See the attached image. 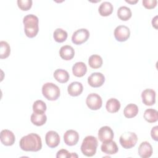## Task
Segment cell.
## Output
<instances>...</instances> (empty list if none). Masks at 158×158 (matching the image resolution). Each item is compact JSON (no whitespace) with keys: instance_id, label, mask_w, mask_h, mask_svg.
I'll use <instances>...</instances> for the list:
<instances>
[{"instance_id":"cell-17","label":"cell","mask_w":158,"mask_h":158,"mask_svg":"<svg viewBox=\"0 0 158 158\" xmlns=\"http://www.w3.org/2000/svg\"><path fill=\"white\" fill-rule=\"evenodd\" d=\"M59 55L62 59L70 60L75 56V50L71 46L65 45L60 48Z\"/></svg>"},{"instance_id":"cell-18","label":"cell","mask_w":158,"mask_h":158,"mask_svg":"<svg viewBox=\"0 0 158 158\" xmlns=\"http://www.w3.org/2000/svg\"><path fill=\"white\" fill-rule=\"evenodd\" d=\"M83 90L82 84L78 81L72 82L67 87V91L72 96H78L80 95Z\"/></svg>"},{"instance_id":"cell-36","label":"cell","mask_w":158,"mask_h":158,"mask_svg":"<svg viewBox=\"0 0 158 158\" xmlns=\"http://www.w3.org/2000/svg\"><path fill=\"white\" fill-rule=\"evenodd\" d=\"M125 1L129 4H136L138 1V0H135V1H132V0H125Z\"/></svg>"},{"instance_id":"cell-1","label":"cell","mask_w":158,"mask_h":158,"mask_svg":"<svg viewBox=\"0 0 158 158\" xmlns=\"http://www.w3.org/2000/svg\"><path fill=\"white\" fill-rule=\"evenodd\" d=\"M19 146L23 151L37 152L42 148L41 137L36 133H30L21 138Z\"/></svg>"},{"instance_id":"cell-33","label":"cell","mask_w":158,"mask_h":158,"mask_svg":"<svg viewBox=\"0 0 158 158\" xmlns=\"http://www.w3.org/2000/svg\"><path fill=\"white\" fill-rule=\"evenodd\" d=\"M56 157L57 158H60V157L68 158V157H71V154L67 150L64 149H62L59 150L57 152Z\"/></svg>"},{"instance_id":"cell-35","label":"cell","mask_w":158,"mask_h":158,"mask_svg":"<svg viewBox=\"0 0 158 158\" xmlns=\"http://www.w3.org/2000/svg\"><path fill=\"white\" fill-rule=\"evenodd\" d=\"M157 16H155L154 19H152V27H154L156 29H157Z\"/></svg>"},{"instance_id":"cell-14","label":"cell","mask_w":158,"mask_h":158,"mask_svg":"<svg viewBox=\"0 0 158 158\" xmlns=\"http://www.w3.org/2000/svg\"><path fill=\"white\" fill-rule=\"evenodd\" d=\"M1 142L5 146H12L14 144L15 138L12 131L9 130H2L0 135Z\"/></svg>"},{"instance_id":"cell-31","label":"cell","mask_w":158,"mask_h":158,"mask_svg":"<svg viewBox=\"0 0 158 158\" xmlns=\"http://www.w3.org/2000/svg\"><path fill=\"white\" fill-rule=\"evenodd\" d=\"M18 7L22 10H28L32 6L31 0H18L17 1Z\"/></svg>"},{"instance_id":"cell-13","label":"cell","mask_w":158,"mask_h":158,"mask_svg":"<svg viewBox=\"0 0 158 158\" xmlns=\"http://www.w3.org/2000/svg\"><path fill=\"white\" fill-rule=\"evenodd\" d=\"M114 132L110 127L104 126L99 128L98 131V138L101 142L112 140L114 138Z\"/></svg>"},{"instance_id":"cell-11","label":"cell","mask_w":158,"mask_h":158,"mask_svg":"<svg viewBox=\"0 0 158 158\" xmlns=\"http://www.w3.org/2000/svg\"><path fill=\"white\" fill-rule=\"evenodd\" d=\"M143 104L146 106H152L156 102V92L152 89H146L141 93Z\"/></svg>"},{"instance_id":"cell-23","label":"cell","mask_w":158,"mask_h":158,"mask_svg":"<svg viewBox=\"0 0 158 158\" xmlns=\"http://www.w3.org/2000/svg\"><path fill=\"white\" fill-rule=\"evenodd\" d=\"M98 11L101 16H108L110 15L113 12V6L110 2L104 1L102 2L99 6Z\"/></svg>"},{"instance_id":"cell-27","label":"cell","mask_w":158,"mask_h":158,"mask_svg":"<svg viewBox=\"0 0 158 158\" xmlns=\"http://www.w3.org/2000/svg\"><path fill=\"white\" fill-rule=\"evenodd\" d=\"M102 57L97 54H93L89 57L88 64L92 69H99L102 65Z\"/></svg>"},{"instance_id":"cell-19","label":"cell","mask_w":158,"mask_h":158,"mask_svg":"<svg viewBox=\"0 0 158 158\" xmlns=\"http://www.w3.org/2000/svg\"><path fill=\"white\" fill-rule=\"evenodd\" d=\"M31 122L36 126L43 125L46 120L47 117L44 112H33L30 117Z\"/></svg>"},{"instance_id":"cell-8","label":"cell","mask_w":158,"mask_h":158,"mask_svg":"<svg viewBox=\"0 0 158 158\" xmlns=\"http://www.w3.org/2000/svg\"><path fill=\"white\" fill-rule=\"evenodd\" d=\"M114 35L117 41L123 42L127 41L129 38L130 36V31L127 26L118 25L115 28Z\"/></svg>"},{"instance_id":"cell-26","label":"cell","mask_w":158,"mask_h":158,"mask_svg":"<svg viewBox=\"0 0 158 158\" xmlns=\"http://www.w3.org/2000/svg\"><path fill=\"white\" fill-rule=\"evenodd\" d=\"M144 118L149 123H154L158 120V112L153 109H148L144 112Z\"/></svg>"},{"instance_id":"cell-7","label":"cell","mask_w":158,"mask_h":158,"mask_svg":"<svg viewBox=\"0 0 158 158\" xmlns=\"http://www.w3.org/2000/svg\"><path fill=\"white\" fill-rule=\"evenodd\" d=\"M89 37V31L86 28H80L73 33L72 36V41L75 44L80 45L86 42Z\"/></svg>"},{"instance_id":"cell-4","label":"cell","mask_w":158,"mask_h":158,"mask_svg":"<svg viewBox=\"0 0 158 158\" xmlns=\"http://www.w3.org/2000/svg\"><path fill=\"white\" fill-rule=\"evenodd\" d=\"M42 94L48 100L56 101L60 96V89L53 83L48 82L42 86Z\"/></svg>"},{"instance_id":"cell-12","label":"cell","mask_w":158,"mask_h":158,"mask_svg":"<svg viewBox=\"0 0 158 158\" xmlns=\"http://www.w3.org/2000/svg\"><path fill=\"white\" fill-rule=\"evenodd\" d=\"M64 140L67 145L74 146L79 140V134L75 130H69L64 133Z\"/></svg>"},{"instance_id":"cell-10","label":"cell","mask_w":158,"mask_h":158,"mask_svg":"<svg viewBox=\"0 0 158 158\" xmlns=\"http://www.w3.org/2000/svg\"><path fill=\"white\" fill-rule=\"evenodd\" d=\"M46 143L51 148L57 147L60 143V136L59 134L53 130L47 132L45 136Z\"/></svg>"},{"instance_id":"cell-9","label":"cell","mask_w":158,"mask_h":158,"mask_svg":"<svg viewBox=\"0 0 158 158\" xmlns=\"http://www.w3.org/2000/svg\"><path fill=\"white\" fill-rule=\"evenodd\" d=\"M105 81V77L100 72H94L91 73L88 78V84L93 88L101 86Z\"/></svg>"},{"instance_id":"cell-3","label":"cell","mask_w":158,"mask_h":158,"mask_svg":"<svg viewBox=\"0 0 158 158\" xmlns=\"http://www.w3.org/2000/svg\"><path fill=\"white\" fill-rule=\"evenodd\" d=\"M98 144V140L95 136H87L83 140L81 145V151L87 157L93 156L96 152Z\"/></svg>"},{"instance_id":"cell-25","label":"cell","mask_w":158,"mask_h":158,"mask_svg":"<svg viewBox=\"0 0 158 158\" xmlns=\"http://www.w3.org/2000/svg\"><path fill=\"white\" fill-rule=\"evenodd\" d=\"M131 15L132 14L130 9L127 6H121L117 10V16L123 21H127L130 19Z\"/></svg>"},{"instance_id":"cell-22","label":"cell","mask_w":158,"mask_h":158,"mask_svg":"<svg viewBox=\"0 0 158 158\" xmlns=\"http://www.w3.org/2000/svg\"><path fill=\"white\" fill-rule=\"evenodd\" d=\"M106 108L109 112L115 113L118 112L120 108V102L115 98H110L107 101Z\"/></svg>"},{"instance_id":"cell-24","label":"cell","mask_w":158,"mask_h":158,"mask_svg":"<svg viewBox=\"0 0 158 158\" xmlns=\"http://www.w3.org/2000/svg\"><path fill=\"white\" fill-rule=\"evenodd\" d=\"M138 107L135 104H128L123 110V114L127 118H133L135 117L138 113Z\"/></svg>"},{"instance_id":"cell-29","label":"cell","mask_w":158,"mask_h":158,"mask_svg":"<svg viewBox=\"0 0 158 158\" xmlns=\"http://www.w3.org/2000/svg\"><path fill=\"white\" fill-rule=\"evenodd\" d=\"M10 53V47L9 44L4 41L0 42V58L6 59L9 57Z\"/></svg>"},{"instance_id":"cell-15","label":"cell","mask_w":158,"mask_h":158,"mask_svg":"<svg viewBox=\"0 0 158 158\" xmlns=\"http://www.w3.org/2000/svg\"><path fill=\"white\" fill-rule=\"evenodd\" d=\"M152 148L148 141L142 142L138 148V154L142 158H149L152 154Z\"/></svg>"},{"instance_id":"cell-2","label":"cell","mask_w":158,"mask_h":158,"mask_svg":"<svg viewBox=\"0 0 158 158\" xmlns=\"http://www.w3.org/2000/svg\"><path fill=\"white\" fill-rule=\"evenodd\" d=\"M38 18L33 14H28L23 19L24 25V31L28 38H34L36 36L39 31Z\"/></svg>"},{"instance_id":"cell-20","label":"cell","mask_w":158,"mask_h":158,"mask_svg":"<svg viewBox=\"0 0 158 158\" xmlns=\"http://www.w3.org/2000/svg\"><path fill=\"white\" fill-rule=\"evenodd\" d=\"M87 72V67L83 62H76L72 67L73 74L77 77L84 76Z\"/></svg>"},{"instance_id":"cell-5","label":"cell","mask_w":158,"mask_h":158,"mask_svg":"<svg viewBox=\"0 0 158 158\" xmlns=\"http://www.w3.org/2000/svg\"><path fill=\"white\" fill-rule=\"evenodd\" d=\"M137 141V135L135 133L130 131L125 132L120 136L119 139L121 146L125 149H130L134 147L136 145Z\"/></svg>"},{"instance_id":"cell-21","label":"cell","mask_w":158,"mask_h":158,"mask_svg":"<svg viewBox=\"0 0 158 158\" xmlns=\"http://www.w3.org/2000/svg\"><path fill=\"white\" fill-rule=\"evenodd\" d=\"M53 75L54 78L60 83H64L67 82L70 77L67 71L61 69L56 70L54 72Z\"/></svg>"},{"instance_id":"cell-6","label":"cell","mask_w":158,"mask_h":158,"mask_svg":"<svg viewBox=\"0 0 158 158\" xmlns=\"http://www.w3.org/2000/svg\"><path fill=\"white\" fill-rule=\"evenodd\" d=\"M86 104L91 110H98L102 106V98L96 93H90L86 99Z\"/></svg>"},{"instance_id":"cell-32","label":"cell","mask_w":158,"mask_h":158,"mask_svg":"<svg viewBox=\"0 0 158 158\" xmlns=\"http://www.w3.org/2000/svg\"><path fill=\"white\" fill-rule=\"evenodd\" d=\"M144 7L148 9H151L154 8L157 3V0H143L142 1Z\"/></svg>"},{"instance_id":"cell-16","label":"cell","mask_w":158,"mask_h":158,"mask_svg":"<svg viewBox=\"0 0 158 158\" xmlns=\"http://www.w3.org/2000/svg\"><path fill=\"white\" fill-rule=\"evenodd\" d=\"M102 152L107 154H114L117 152L118 148L115 141L112 140L103 142L101 146Z\"/></svg>"},{"instance_id":"cell-28","label":"cell","mask_w":158,"mask_h":158,"mask_svg":"<svg viewBox=\"0 0 158 158\" xmlns=\"http://www.w3.org/2000/svg\"><path fill=\"white\" fill-rule=\"evenodd\" d=\"M67 33L62 28H56L53 33V37L54 40L57 43H62L67 38Z\"/></svg>"},{"instance_id":"cell-30","label":"cell","mask_w":158,"mask_h":158,"mask_svg":"<svg viewBox=\"0 0 158 158\" xmlns=\"http://www.w3.org/2000/svg\"><path fill=\"white\" fill-rule=\"evenodd\" d=\"M33 110L35 112H44L46 110V105L42 100H37L33 104Z\"/></svg>"},{"instance_id":"cell-34","label":"cell","mask_w":158,"mask_h":158,"mask_svg":"<svg viewBox=\"0 0 158 158\" xmlns=\"http://www.w3.org/2000/svg\"><path fill=\"white\" fill-rule=\"evenodd\" d=\"M157 133H158V126H155L152 128L151 131V135L152 139L156 141L158 140Z\"/></svg>"}]
</instances>
